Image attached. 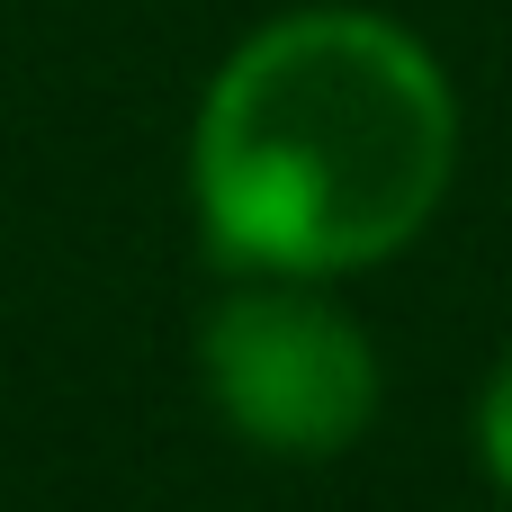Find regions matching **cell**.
<instances>
[{"label": "cell", "instance_id": "6da1fadb", "mask_svg": "<svg viewBox=\"0 0 512 512\" xmlns=\"http://www.w3.org/2000/svg\"><path fill=\"white\" fill-rule=\"evenodd\" d=\"M459 171L441 54L378 9H288L252 27L189 126L207 243L261 279H342L405 252Z\"/></svg>", "mask_w": 512, "mask_h": 512}, {"label": "cell", "instance_id": "7a4b0ae2", "mask_svg": "<svg viewBox=\"0 0 512 512\" xmlns=\"http://www.w3.org/2000/svg\"><path fill=\"white\" fill-rule=\"evenodd\" d=\"M198 378H207L216 414L261 450L333 459L378 423V351L306 279H261V288H234L225 306H207Z\"/></svg>", "mask_w": 512, "mask_h": 512}, {"label": "cell", "instance_id": "3957f363", "mask_svg": "<svg viewBox=\"0 0 512 512\" xmlns=\"http://www.w3.org/2000/svg\"><path fill=\"white\" fill-rule=\"evenodd\" d=\"M477 450H486L495 486L512 495V351L495 360V378H486V396H477Z\"/></svg>", "mask_w": 512, "mask_h": 512}]
</instances>
